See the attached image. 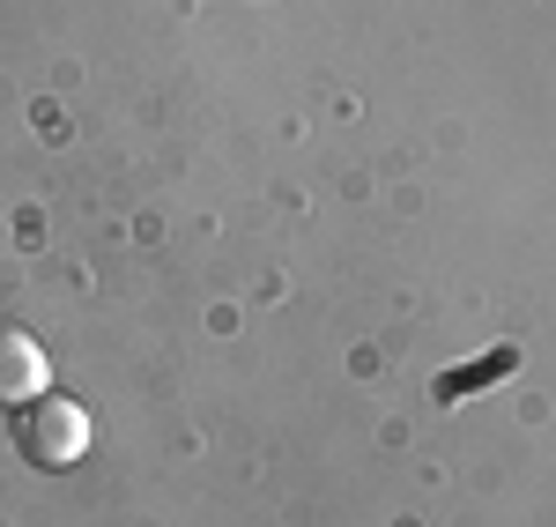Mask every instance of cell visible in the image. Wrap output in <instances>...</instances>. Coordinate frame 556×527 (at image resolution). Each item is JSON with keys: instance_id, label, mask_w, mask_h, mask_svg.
Instances as JSON below:
<instances>
[{"instance_id": "6da1fadb", "label": "cell", "mask_w": 556, "mask_h": 527, "mask_svg": "<svg viewBox=\"0 0 556 527\" xmlns=\"http://www.w3.org/2000/svg\"><path fill=\"white\" fill-rule=\"evenodd\" d=\"M15 453L30 468H75L89 453V409L67 394H38L15 409Z\"/></svg>"}, {"instance_id": "7a4b0ae2", "label": "cell", "mask_w": 556, "mask_h": 527, "mask_svg": "<svg viewBox=\"0 0 556 527\" xmlns=\"http://www.w3.org/2000/svg\"><path fill=\"white\" fill-rule=\"evenodd\" d=\"M52 394V364L45 342L30 327H0V409H23V401Z\"/></svg>"}]
</instances>
